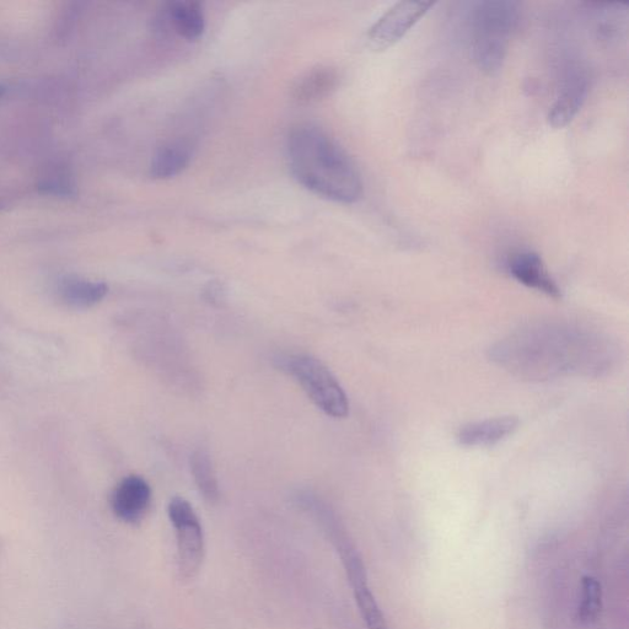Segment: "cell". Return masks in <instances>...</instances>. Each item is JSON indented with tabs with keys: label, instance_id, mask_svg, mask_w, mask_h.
<instances>
[{
	"label": "cell",
	"instance_id": "obj_16",
	"mask_svg": "<svg viewBox=\"0 0 629 629\" xmlns=\"http://www.w3.org/2000/svg\"><path fill=\"white\" fill-rule=\"evenodd\" d=\"M580 598L577 606V617L580 625H593L600 616L602 609V588L598 579L585 575L580 585Z\"/></svg>",
	"mask_w": 629,
	"mask_h": 629
},
{
	"label": "cell",
	"instance_id": "obj_9",
	"mask_svg": "<svg viewBox=\"0 0 629 629\" xmlns=\"http://www.w3.org/2000/svg\"><path fill=\"white\" fill-rule=\"evenodd\" d=\"M508 271L512 277L525 287L544 293L547 297L559 299L561 289L555 279L548 272L542 258L532 251L515 252L507 262Z\"/></svg>",
	"mask_w": 629,
	"mask_h": 629
},
{
	"label": "cell",
	"instance_id": "obj_17",
	"mask_svg": "<svg viewBox=\"0 0 629 629\" xmlns=\"http://www.w3.org/2000/svg\"><path fill=\"white\" fill-rule=\"evenodd\" d=\"M360 616L368 629H389L383 611L376 601L368 582L352 585Z\"/></svg>",
	"mask_w": 629,
	"mask_h": 629
},
{
	"label": "cell",
	"instance_id": "obj_1",
	"mask_svg": "<svg viewBox=\"0 0 629 629\" xmlns=\"http://www.w3.org/2000/svg\"><path fill=\"white\" fill-rule=\"evenodd\" d=\"M489 357L516 378L547 381L566 375H605L615 367L617 347L609 337L566 322H534L494 344Z\"/></svg>",
	"mask_w": 629,
	"mask_h": 629
},
{
	"label": "cell",
	"instance_id": "obj_15",
	"mask_svg": "<svg viewBox=\"0 0 629 629\" xmlns=\"http://www.w3.org/2000/svg\"><path fill=\"white\" fill-rule=\"evenodd\" d=\"M191 472L198 491L208 503H217L220 497L217 476L211 456L206 450H196L191 456Z\"/></svg>",
	"mask_w": 629,
	"mask_h": 629
},
{
	"label": "cell",
	"instance_id": "obj_14",
	"mask_svg": "<svg viewBox=\"0 0 629 629\" xmlns=\"http://www.w3.org/2000/svg\"><path fill=\"white\" fill-rule=\"evenodd\" d=\"M109 287L104 282L88 281L78 277H67L59 282V298L75 309H89L104 300Z\"/></svg>",
	"mask_w": 629,
	"mask_h": 629
},
{
	"label": "cell",
	"instance_id": "obj_13",
	"mask_svg": "<svg viewBox=\"0 0 629 629\" xmlns=\"http://www.w3.org/2000/svg\"><path fill=\"white\" fill-rule=\"evenodd\" d=\"M193 155L191 143L175 141L163 145L153 155L150 175L157 180H169L180 175L190 165Z\"/></svg>",
	"mask_w": 629,
	"mask_h": 629
},
{
	"label": "cell",
	"instance_id": "obj_10",
	"mask_svg": "<svg viewBox=\"0 0 629 629\" xmlns=\"http://www.w3.org/2000/svg\"><path fill=\"white\" fill-rule=\"evenodd\" d=\"M338 83H340V75L336 69L321 64L300 75L293 85L290 96L299 106L314 105L329 98L337 89Z\"/></svg>",
	"mask_w": 629,
	"mask_h": 629
},
{
	"label": "cell",
	"instance_id": "obj_11",
	"mask_svg": "<svg viewBox=\"0 0 629 629\" xmlns=\"http://www.w3.org/2000/svg\"><path fill=\"white\" fill-rule=\"evenodd\" d=\"M519 419L513 416H504L485 419V421L466 424L458 433V440L467 448H483L503 442L513 435L519 427Z\"/></svg>",
	"mask_w": 629,
	"mask_h": 629
},
{
	"label": "cell",
	"instance_id": "obj_4",
	"mask_svg": "<svg viewBox=\"0 0 629 629\" xmlns=\"http://www.w3.org/2000/svg\"><path fill=\"white\" fill-rule=\"evenodd\" d=\"M281 368L293 376L309 399L327 416L333 418L348 416L349 402L346 392L331 370L319 359L297 354L282 359Z\"/></svg>",
	"mask_w": 629,
	"mask_h": 629
},
{
	"label": "cell",
	"instance_id": "obj_19",
	"mask_svg": "<svg viewBox=\"0 0 629 629\" xmlns=\"http://www.w3.org/2000/svg\"><path fill=\"white\" fill-rule=\"evenodd\" d=\"M204 298L214 305L222 303L223 290L220 288L219 284H211L208 289L204 290Z\"/></svg>",
	"mask_w": 629,
	"mask_h": 629
},
{
	"label": "cell",
	"instance_id": "obj_7",
	"mask_svg": "<svg viewBox=\"0 0 629 629\" xmlns=\"http://www.w3.org/2000/svg\"><path fill=\"white\" fill-rule=\"evenodd\" d=\"M590 80L587 71L579 64H571L563 73L557 98L548 112L547 120L552 127L563 128L579 114L587 101Z\"/></svg>",
	"mask_w": 629,
	"mask_h": 629
},
{
	"label": "cell",
	"instance_id": "obj_5",
	"mask_svg": "<svg viewBox=\"0 0 629 629\" xmlns=\"http://www.w3.org/2000/svg\"><path fill=\"white\" fill-rule=\"evenodd\" d=\"M168 514L176 535L177 572L181 580L190 582L200 573L206 553L201 520L192 505L182 497L171 499Z\"/></svg>",
	"mask_w": 629,
	"mask_h": 629
},
{
	"label": "cell",
	"instance_id": "obj_18",
	"mask_svg": "<svg viewBox=\"0 0 629 629\" xmlns=\"http://www.w3.org/2000/svg\"><path fill=\"white\" fill-rule=\"evenodd\" d=\"M39 190L46 195L71 197L75 195V184L67 172H56L40 182Z\"/></svg>",
	"mask_w": 629,
	"mask_h": 629
},
{
	"label": "cell",
	"instance_id": "obj_12",
	"mask_svg": "<svg viewBox=\"0 0 629 629\" xmlns=\"http://www.w3.org/2000/svg\"><path fill=\"white\" fill-rule=\"evenodd\" d=\"M165 16L171 30L187 41L200 39L206 29L202 5L191 0L169 3Z\"/></svg>",
	"mask_w": 629,
	"mask_h": 629
},
{
	"label": "cell",
	"instance_id": "obj_8",
	"mask_svg": "<svg viewBox=\"0 0 629 629\" xmlns=\"http://www.w3.org/2000/svg\"><path fill=\"white\" fill-rule=\"evenodd\" d=\"M152 503V488L143 477L123 478L111 496L112 512L126 524L141 523Z\"/></svg>",
	"mask_w": 629,
	"mask_h": 629
},
{
	"label": "cell",
	"instance_id": "obj_2",
	"mask_svg": "<svg viewBox=\"0 0 629 629\" xmlns=\"http://www.w3.org/2000/svg\"><path fill=\"white\" fill-rule=\"evenodd\" d=\"M287 157L294 179L315 195L344 204L362 197L363 181L356 164L324 129L310 123L294 127Z\"/></svg>",
	"mask_w": 629,
	"mask_h": 629
},
{
	"label": "cell",
	"instance_id": "obj_6",
	"mask_svg": "<svg viewBox=\"0 0 629 629\" xmlns=\"http://www.w3.org/2000/svg\"><path fill=\"white\" fill-rule=\"evenodd\" d=\"M430 2H399L381 15L369 29L370 50L383 52L400 42L433 7Z\"/></svg>",
	"mask_w": 629,
	"mask_h": 629
},
{
	"label": "cell",
	"instance_id": "obj_3",
	"mask_svg": "<svg viewBox=\"0 0 629 629\" xmlns=\"http://www.w3.org/2000/svg\"><path fill=\"white\" fill-rule=\"evenodd\" d=\"M520 15V4L510 0H488L477 3L472 9L471 56L482 72L496 74L501 71Z\"/></svg>",
	"mask_w": 629,
	"mask_h": 629
},
{
	"label": "cell",
	"instance_id": "obj_20",
	"mask_svg": "<svg viewBox=\"0 0 629 629\" xmlns=\"http://www.w3.org/2000/svg\"><path fill=\"white\" fill-rule=\"evenodd\" d=\"M4 93V89L2 88V86H0V96H2Z\"/></svg>",
	"mask_w": 629,
	"mask_h": 629
}]
</instances>
